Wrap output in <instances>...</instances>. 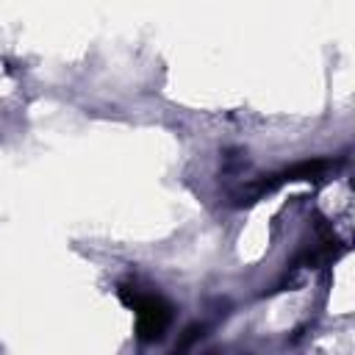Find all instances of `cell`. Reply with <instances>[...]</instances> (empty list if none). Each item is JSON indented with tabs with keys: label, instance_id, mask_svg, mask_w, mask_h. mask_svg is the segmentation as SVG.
<instances>
[{
	"label": "cell",
	"instance_id": "1",
	"mask_svg": "<svg viewBox=\"0 0 355 355\" xmlns=\"http://www.w3.org/2000/svg\"><path fill=\"white\" fill-rule=\"evenodd\" d=\"M125 302L136 311V330L141 341H158L164 338L169 319H172V308L166 300H161L158 294H141V291H122Z\"/></svg>",
	"mask_w": 355,
	"mask_h": 355
}]
</instances>
